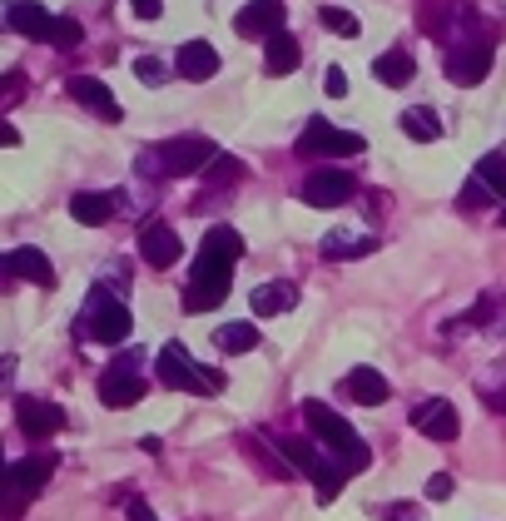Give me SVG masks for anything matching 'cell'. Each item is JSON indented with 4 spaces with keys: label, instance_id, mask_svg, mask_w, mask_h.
Returning <instances> with one entry per match:
<instances>
[{
    "label": "cell",
    "instance_id": "obj_1",
    "mask_svg": "<svg viewBox=\"0 0 506 521\" xmlns=\"http://www.w3.org/2000/svg\"><path fill=\"white\" fill-rule=\"evenodd\" d=\"M303 422L313 427V437L338 457V467L353 477V472H368V462H373V452H368V442L353 432V422H343L328 402H303Z\"/></svg>",
    "mask_w": 506,
    "mask_h": 521
},
{
    "label": "cell",
    "instance_id": "obj_2",
    "mask_svg": "<svg viewBox=\"0 0 506 521\" xmlns=\"http://www.w3.org/2000/svg\"><path fill=\"white\" fill-rule=\"evenodd\" d=\"M214 159H219L214 139H204V134H179V139L149 149V154L139 159V174H149V179H154V174H159V179H184V174H204Z\"/></svg>",
    "mask_w": 506,
    "mask_h": 521
},
{
    "label": "cell",
    "instance_id": "obj_3",
    "mask_svg": "<svg viewBox=\"0 0 506 521\" xmlns=\"http://www.w3.org/2000/svg\"><path fill=\"white\" fill-rule=\"evenodd\" d=\"M154 378H159L164 388H174V392H199V397L224 392V373L199 368V363L184 353V343H164V348H159V358H154Z\"/></svg>",
    "mask_w": 506,
    "mask_h": 521
},
{
    "label": "cell",
    "instance_id": "obj_4",
    "mask_svg": "<svg viewBox=\"0 0 506 521\" xmlns=\"http://www.w3.org/2000/svg\"><path fill=\"white\" fill-rule=\"evenodd\" d=\"M229 283H234V263L199 249L194 273H189V288H184V308H189V313H209V308H219V303L229 298Z\"/></svg>",
    "mask_w": 506,
    "mask_h": 521
},
{
    "label": "cell",
    "instance_id": "obj_5",
    "mask_svg": "<svg viewBox=\"0 0 506 521\" xmlns=\"http://www.w3.org/2000/svg\"><path fill=\"white\" fill-rule=\"evenodd\" d=\"M492 60H497V45H492L487 35H462V40H452L442 70H447L452 85L467 90V85H482V80L492 75Z\"/></svg>",
    "mask_w": 506,
    "mask_h": 521
},
{
    "label": "cell",
    "instance_id": "obj_6",
    "mask_svg": "<svg viewBox=\"0 0 506 521\" xmlns=\"http://www.w3.org/2000/svg\"><path fill=\"white\" fill-rule=\"evenodd\" d=\"M129 328H134V318H129V308L110 293V288H95V293L85 298V333H90L95 343H125Z\"/></svg>",
    "mask_w": 506,
    "mask_h": 521
},
{
    "label": "cell",
    "instance_id": "obj_7",
    "mask_svg": "<svg viewBox=\"0 0 506 521\" xmlns=\"http://www.w3.org/2000/svg\"><path fill=\"white\" fill-rule=\"evenodd\" d=\"M363 149H368L363 134L333 130L328 120H308V130L298 134V144H293L298 159H343V154H363Z\"/></svg>",
    "mask_w": 506,
    "mask_h": 521
},
{
    "label": "cell",
    "instance_id": "obj_8",
    "mask_svg": "<svg viewBox=\"0 0 506 521\" xmlns=\"http://www.w3.org/2000/svg\"><path fill=\"white\" fill-rule=\"evenodd\" d=\"M412 427H417L422 437H432V442H457V437H462V417H457V407H452L447 397L417 402V407H412Z\"/></svg>",
    "mask_w": 506,
    "mask_h": 521
},
{
    "label": "cell",
    "instance_id": "obj_9",
    "mask_svg": "<svg viewBox=\"0 0 506 521\" xmlns=\"http://www.w3.org/2000/svg\"><path fill=\"white\" fill-rule=\"evenodd\" d=\"M15 422H20V432L30 442H45V437H55L65 427V407H55L45 397H15Z\"/></svg>",
    "mask_w": 506,
    "mask_h": 521
},
{
    "label": "cell",
    "instance_id": "obj_10",
    "mask_svg": "<svg viewBox=\"0 0 506 521\" xmlns=\"http://www.w3.org/2000/svg\"><path fill=\"white\" fill-rule=\"evenodd\" d=\"M353 199V174L348 169H313L308 184H303V204L313 209H338Z\"/></svg>",
    "mask_w": 506,
    "mask_h": 521
},
{
    "label": "cell",
    "instance_id": "obj_11",
    "mask_svg": "<svg viewBox=\"0 0 506 521\" xmlns=\"http://www.w3.org/2000/svg\"><path fill=\"white\" fill-rule=\"evenodd\" d=\"M283 0H249L239 15H234V30L244 35V40H273L278 30H283Z\"/></svg>",
    "mask_w": 506,
    "mask_h": 521
},
{
    "label": "cell",
    "instance_id": "obj_12",
    "mask_svg": "<svg viewBox=\"0 0 506 521\" xmlns=\"http://www.w3.org/2000/svg\"><path fill=\"white\" fill-rule=\"evenodd\" d=\"M0 25H10L15 35H30V40H50L55 15H50L40 0H10V5L0 10Z\"/></svg>",
    "mask_w": 506,
    "mask_h": 521
},
{
    "label": "cell",
    "instance_id": "obj_13",
    "mask_svg": "<svg viewBox=\"0 0 506 521\" xmlns=\"http://www.w3.org/2000/svg\"><path fill=\"white\" fill-rule=\"evenodd\" d=\"M70 95H75V105H85V110H95L100 120H110V125H120V100L110 95V85L105 80H95V75H70Z\"/></svg>",
    "mask_w": 506,
    "mask_h": 521
},
{
    "label": "cell",
    "instance_id": "obj_14",
    "mask_svg": "<svg viewBox=\"0 0 506 521\" xmlns=\"http://www.w3.org/2000/svg\"><path fill=\"white\" fill-rule=\"evenodd\" d=\"M179 254H184V244H179V234H174L169 224L154 219V224L139 229V259L149 263V268H169Z\"/></svg>",
    "mask_w": 506,
    "mask_h": 521
},
{
    "label": "cell",
    "instance_id": "obj_15",
    "mask_svg": "<svg viewBox=\"0 0 506 521\" xmlns=\"http://www.w3.org/2000/svg\"><path fill=\"white\" fill-rule=\"evenodd\" d=\"M174 65H179L184 80H214L219 75V50L209 40H184L179 55H174Z\"/></svg>",
    "mask_w": 506,
    "mask_h": 521
},
{
    "label": "cell",
    "instance_id": "obj_16",
    "mask_svg": "<svg viewBox=\"0 0 506 521\" xmlns=\"http://www.w3.org/2000/svg\"><path fill=\"white\" fill-rule=\"evenodd\" d=\"M144 392L149 388H144L139 373H120V368H110V373L100 378V402H105V407H134Z\"/></svg>",
    "mask_w": 506,
    "mask_h": 521
},
{
    "label": "cell",
    "instance_id": "obj_17",
    "mask_svg": "<svg viewBox=\"0 0 506 521\" xmlns=\"http://www.w3.org/2000/svg\"><path fill=\"white\" fill-rule=\"evenodd\" d=\"M343 392H348L353 402H363V407H382V402H387V378H382L378 368H353V373L343 378Z\"/></svg>",
    "mask_w": 506,
    "mask_h": 521
},
{
    "label": "cell",
    "instance_id": "obj_18",
    "mask_svg": "<svg viewBox=\"0 0 506 521\" xmlns=\"http://www.w3.org/2000/svg\"><path fill=\"white\" fill-rule=\"evenodd\" d=\"M115 199H120V194H95V189H85V194H75V199H70V214H75V224L100 229V224H110Z\"/></svg>",
    "mask_w": 506,
    "mask_h": 521
},
{
    "label": "cell",
    "instance_id": "obj_19",
    "mask_svg": "<svg viewBox=\"0 0 506 521\" xmlns=\"http://www.w3.org/2000/svg\"><path fill=\"white\" fill-rule=\"evenodd\" d=\"M249 303L258 318H278V313H288V308L298 303V288H293V283H263V288L249 293Z\"/></svg>",
    "mask_w": 506,
    "mask_h": 521
},
{
    "label": "cell",
    "instance_id": "obj_20",
    "mask_svg": "<svg viewBox=\"0 0 506 521\" xmlns=\"http://www.w3.org/2000/svg\"><path fill=\"white\" fill-rule=\"evenodd\" d=\"M373 75H378L387 90H402V85H412L417 65H412V55H407V50H382L378 60H373Z\"/></svg>",
    "mask_w": 506,
    "mask_h": 521
},
{
    "label": "cell",
    "instance_id": "obj_21",
    "mask_svg": "<svg viewBox=\"0 0 506 521\" xmlns=\"http://www.w3.org/2000/svg\"><path fill=\"white\" fill-rule=\"evenodd\" d=\"M10 263H15V278H25V283H35V288H55V268H50V259L40 254V249H15L10 254Z\"/></svg>",
    "mask_w": 506,
    "mask_h": 521
},
{
    "label": "cell",
    "instance_id": "obj_22",
    "mask_svg": "<svg viewBox=\"0 0 506 521\" xmlns=\"http://www.w3.org/2000/svg\"><path fill=\"white\" fill-rule=\"evenodd\" d=\"M298 60H303V50H298V40H293L288 30H278V35L268 40V50H263L268 75H293V70H298Z\"/></svg>",
    "mask_w": 506,
    "mask_h": 521
},
{
    "label": "cell",
    "instance_id": "obj_23",
    "mask_svg": "<svg viewBox=\"0 0 506 521\" xmlns=\"http://www.w3.org/2000/svg\"><path fill=\"white\" fill-rule=\"evenodd\" d=\"M273 447L288 457L293 472H303V477H318V472H323V457H318V447H313L308 437H278Z\"/></svg>",
    "mask_w": 506,
    "mask_h": 521
},
{
    "label": "cell",
    "instance_id": "obj_24",
    "mask_svg": "<svg viewBox=\"0 0 506 521\" xmlns=\"http://www.w3.org/2000/svg\"><path fill=\"white\" fill-rule=\"evenodd\" d=\"M402 134L417 139V144L442 139V120H437V110H432V105H412V110H402Z\"/></svg>",
    "mask_w": 506,
    "mask_h": 521
},
{
    "label": "cell",
    "instance_id": "obj_25",
    "mask_svg": "<svg viewBox=\"0 0 506 521\" xmlns=\"http://www.w3.org/2000/svg\"><path fill=\"white\" fill-rule=\"evenodd\" d=\"M378 254V239H363V234H328L323 239V259H368Z\"/></svg>",
    "mask_w": 506,
    "mask_h": 521
},
{
    "label": "cell",
    "instance_id": "obj_26",
    "mask_svg": "<svg viewBox=\"0 0 506 521\" xmlns=\"http://www.w3.org/2000/svg\"><path fill=\"white\" fill-rule=\"evenodd\" d=\"M214 348L219 353H249V348H258V328L253 323H224V328H214Z\"/></svg>",
    "mask_w": 506,
    "mask_h": 521
},
{
    "label": "cell",
    "instance_id": "obj_27",
    "mask_svg": "<svg viewBox=\"0 0 506 521\" xmlns=\"http://www.w3.org/2000/svg\"><path fill=\"white\" fill-rule=\"evenodd\" d=\"M199 249H204V254H219V259H229V263H239L244 259V234L229 229V224H219V229H209V239H204Z\"/></svg>",
    "mask_w": 506,
    "mask_h": 521
},
{
    "label": "cell",
    "instance_id": "obj_28",
    "mask_svg": "<svg viewBox=\"0 0 506 521\" xmlns=\"http://www.w3.org/2000/svg\"><path fill=\"white\" fill-rule=\"evenodd\" d=\"M318 20H323L333 35H348V40H358V35H363V20H358L353 10H343V5H323V10H318Z\"/></svg>",
    "mask_w": 506,
    "mask_h": 521
},
{
    "label": "cell",
    "instance_id": "obj_29",
    "mask_svg": "<svg viewBox=\"0 0 506 521\" xmlns=\"http://www.w3.org/2000/svg\"><path fill=\"white\" fill-rule=\"evenodd\" d=\"M80 40H85L80 20H75V15H55V25H50V45H55V50H75Z\"/></svg>",
    "mask_w": 506,
    "mask_h": 521
},
{
    "label": "cell",
    "instance_id": "obj_30",
    "mask_svg": "<svg viewBox=\"0 0 506 521\" xmlns=\"http://www.w3.org/2000/svg\"><path fill=\"white\" fill-rule=\"evenodd\" d=\"M477 179H482L497 199H506V159H502V154H487V159L477 164Z\"/></svg>",
    "mask_w": 506,
    "mask_h": 521
},
{
    "label": "cell",
    "instance_id": "obj_31",
    "mask_svg": "<svg viewBox=\"0 0 506 521\" xmlns=\"http://www.w3.org/2000/svg\"><path fill=\"white\" fill-rule=\"evenodd\" d=\"M204 179H209L214 189H219V184H239V179H244V164H239L234 154H219V159L204 169Z\"/></svg>",
    "mask_w": 506,
    "mask_h": 521
},
{
    "label": "cell",
    "instance_id": "obj_32",
    "mask_svg": "<svg viewBox=\"0 0 506 521\" xmlns=\"http://www.w3.org/2000/svg\"><path fill=\"white\" fill-rule=\"evenodd\" d=\"M492 199H497V194H492L482 179H467V184H462V209L482 214V209H492Z\"/></svg>",
    "mask_w": 506,
    "mask_h": 521
},
{
    "label": "cell",
    "instance_id": "obj_33",
    "mask_svg": "<svg viewBox=\"0 0 506 521\" xmlns=\"http://www.w3.org/2000/svg\"><path fill=\"white\" fill-rule=\"evenodd\" d=\"M313 482H318V502H333V497L343 492V482H348V472H343V467H328V462H323V472H318Z\"/></svg>",
    "mask_w": 506,
    "mask_h": 521
},
{
    "label": "cell",
    "instance_id": "obj_34",
    "mask_svg": "<svg viewBox=\"0 0 506 521\" xmlns=\"http://www.w3.org/2000/svg\"><path fill=\"white\" fill-rule=\"evenodd\" d=\"M134 75H139L144 85H164V65H159L154 55H139V60H134Z\"/></svg>",
    "mask_w": 506,
    "mask_h": 521
},
{
    "label": "cell",
    "instance_id": "obj_35",
    "mask_svg": "<svg viewBox=\"0 0 506 521\" xmlns=\"http://www.w3.org/2000/svg\"><path fill=\"white\" fill-rule=\"evenodd\" d=\"M323 90H328L333 100H343V95H348V75H343L338 65H328V75H323Z\"/></svg>",
    "mask_w": 506,
    "mask_h": 521
},
{
    "label": "cell",
    "instance_id": "obj_36",
    "mask_svg": "<svg viewBox=\"0 0 506 521\" xmlns=\"http://www.w3.org/2000/svg\"><path fill=\"white\" fill-rule=\"evenodd\" d=\"M427 497H432V502H447V497H452V477H447V472H432V477H427Z\"/></svg>",
    "mask_w": 506,
    "mask_h": 521
},
{
    "label": "cell",
    "instance_id": "obj_37",
    "mask_svg": "<svg viewBox=\"0 0 506 521\" xmlns=\"http://www.w3.org/2000/svg\"><path fill=\"white\" fill-rule=\"evenodd\" d=\"M10 95H25V75L20 70H5L0 75V100H10Z\"/></svg>",
    "mask_w": 506,
    "mask_h": 521
},
{
    "label": "cell",
    "instance_id": "obj_38",
    "mask_svg": "<svg viewBox=\"0 0 506 521\" xmlns=\"http://www.w3.org/2000/svg\"><path fill=\"white\" fill-rule=\"evenodd\" d=\"M129 10H134L139 20H159V15H164V0H129Z\"/></svg>",
    "mask_w": 506,
    "mask_h": 521
},
{
    "label": "cell",
    "instance_id": "obj_39",
    "mask_svg": "<svg viewBox=\"0 0 506 521\" xmlns=\"http://www.w3.org/2000/svg\"><path fill=\"white\" fill-rule=\"evenodd\" d=\"M15 288V263H10V254H0V293H10Z\"/></svg>",
    "mask_w": 506,
    "mask_h": 521
},
{
    "label": "cell",
    "instance_id": "obj_40",
    "mask_svg": "<svg viewBox=\"0 0 506 521\" xmlns=\"http://www.w3.org/2000/svg\"><path fill=\"white\" fill-rule=\"evenodd\" d=\"M5 144H20V134H15V125L0 120V149H5Z\"/></svg>",
    "mask_w": 506,
    "mask_h": 521
},
{
    "label": "cell",
    "instance_id": "obj_41",
    "mask_svg": "<svg viewBox=\"0 0 506 521\" xmlns=\"http://www.w3.org/2000/svg\"><path fill=\"white\" fill-rule=\"evenodd\" d=\"M387 521H417V512H412V507H392V512H387Z\"/></svg>",
    "mask_w": 506,
    "mask_h": 521
},
{
    "label": "cell",
    "instance_id": "obj_42",
    "mask_svg": "<svg viewBox=\"0 0 506 521\" xmlns=\"http://www.w3.org/2000/svg\"><path fill=\"white\" fill-rule=\"evenodd\" d=\"M10 373H15V358H0V388L10 383Z\"/></svg>",
    "mask_w": 506,
    "mask_h": 521
},
{
    "label": "cell",
    "instance_id": "obj_43",
    "mask_svg": "<svg viewBox=\"0 0 506 521\" xmlns=\"http://www.w3.org/2000/svg\"><path fill=\"white\" fill-rule=\"evenodd\" d=\"M497 407H502V412H506V397H497Z\"/></svg>",
    "mask_w": 506,
    "mask_h": 521
},
{
    "label": "cell",
    "instance_id": "obj_44",
    "mask_svg": "<svg viewBox=\"0 0 506 521\" xmlns=\"http://www.w3.org/2000/svg\"><path fill=\"white\" fill-rule=\"evenodd\" d=\"M502 224H506V204H502Z\"/></svg>",
    "mask_w": 506,
    "mask_h": 521
}]
</instances>
